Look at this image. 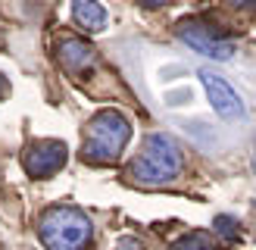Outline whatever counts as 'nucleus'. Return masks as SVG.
<instances>
[{"label":"nucleus","mask_w":256,"mask_h":250,"mask_svg":"<svg viewBox=\"0 0 256 250\" xmlns=\"http://www.w3.org/2000/svg\"><path fill=\"white\" fill-rule=\"evenodd\" d=\"M182 169H184L182 144L166 132H153L144 138V147L128 166V175L144 188H162V184H172L182 175Z\"/></svg>","instance_id":"obj_1"},{"label":"nucleus","mask_w":256,"mask_h":250,"mask_svg":"<svg viewBox=\"0 0 256 250\" xmlns=\"http://www.w3.org/2000/svg\"><path fill=\"white\" fill-rule=\"evenodd\" d=\"M132 141V122L119 110H100L88 119L82 160L91 166H110L122 156V150Z\"/></svg>","instance_id":"obj_2"},{"label":"nucleus","mask_w":256,"mask_h":250,"mask_svg":"<svg viewBox=\"0 0 256 250\" xmlns=\"http://www.w3.org/2000/svg\"><path fill=\"white\" fill-rule=\"evenodd\" d=\"M38 234L47 250H82L91 241V219L88 212L69 204H56L41 212Z\"/></svg>","instance_id":"obj_3"},{"label":"nucleus","mask_w":256,"mask_h":250,"mask_svg":"<svg viewBox=\"0 0 256 250\" xmlns=\"http://www.w3.org/2000/svg\"><path fill=\"white\" fill-rule=\"evenodd\" d=\"M178 38H182V44H188L190 50H197L200 56H210L216 62H228L234 56V41L219 38L210 25H203L197 19H184L178 25Z\"/></svg>","instance_id":"obj_4"},{"label":"nucleus","mask_w":256,"mask_h":250,"mask_svg":"<svg viewBox=\"0 0 256 250\" xmlns=\"http://www.w3.org/2000/svg\"><path fill=\"white\" fill-rule=\"evenodd\" d=\"M66 160H69L66 144L54 141V138H41V141L28 144V150H25V156H22V166L32 178H50V175H56L66 166Z\"/></svg>","instance_id":"obj_5"},{"label":"nucleus","mask_w":256,"mask_h":250,"mask_svg":"<svg viewBox=\"0 0 256 250\" xmlns=\"http://www.w3.org/2000/svg\"><path fill=\"white\" fill-rule=\"evenodd\" d=\"M197 78H200L203 91H206V97H210V106L216 110V116H222L228 122L247 116V106H244V100H240V94L222 78V75H216L212 69H200Z\"/></svg>","instance_id":"obj_6"},{"label":"nucleus","mask_w":256,"mask_h":250,"mask_svg":"<svg viewBox=\"0 0 256 250\" xmlns=\"http://www.w3.org/2000/svg\"><path fill=\"white\" fill-rule=\"evenodd\" d=\"M60 62H62L66 72L84 75L88 69H94L97 54H94V47L88 41H82V38H62L60 41Z\"/></svg>","instance_id":"obj_7"},{"label":"nucleus","mask_w":256,"mask_h":250,"mask_svg":"<svg viewBox=\"0 0 256 250\" xmlns=\"http://www.w3.org/2000/svg\"><path fill=\"white\" fill-rule=\"evenodd\" d=\"M72 19L84 32H104L106 28V10L100 0H72Z\"/></svg>","instance_id":"obj_8"},{"label":"nucleus","mask_w":256,"mask_h":250,"mask_svg":"<svg viewBox=\"0 0 256 250\" xmlns=\"http://www.w3.org/2000/svg\"><path fill=\"white\" fill-rule=\"evenodd\" d=\"M169 250H216V238L210 232H188Z\"/></svg>","instance_id":"obj_9"},{"label":"nucleus","mask_w":256,"mask_h":250,"mask_svg":"<svg viewBox=\"0 0 256 250\" xmlns=\"http://www.w3.org/2000/svg\"><path fill=\"white\" fill-rule=\"evenodd\" d=\"M216 232H219L222 238H228V241H234L238 238V222L232 216H216Z\"/></svg>","instance_id":"obj_10"},{"label":"nucleus","mask_w":256,"mask_h":250,"mask_svg":"<svg viewBox=\"0 0 256 250\" xmlns=\"http://www.w3.org/2000/svg\"><path fill=\"white\" fill-rule=\"evenodd\" d=\"M112 250H144V244H140L138 238L125 234V238H119V241H116V247H112Z\"/></svg>","instance_id":"obj_11"},{"label":"nucleus","mask_w":256,"mask_h":250,"mask_svg":"<svg viewBox=\"0 0 256 250\" xmlns=\"http://www.w3.org/2000/svg\"><path fill=\"white\" fill-rule=\"evenodd\" d=\"M234 6H244V10H256V0H232Z\"/></svg>","instance_id":"obj_12"},{"label":"nucleus","mask_w":256,"mask_h":250,"mask_svg":"<svg viewBox=\"0 0 256 250\" xmlns=\"http://www.w3.org/2000/svg\"><path fill=\"white\" fill-rule=\"evenodd\" d=\"M144 6H166V4H172V0H140Z\"/></svg>","instance_id":"obj_13"},{"label":"nucleus","mask_w":256,"mask_h":250,"mask_svg":"<svg viewBox=\"0 0 256 250\" xmlns=\"http://www.w3.org/2000/svg\"><path fill=\"white\" fill-rule=\"evenodd\" d=\"M253 172H256V144H253Z\"/></svg>","instance_id":"obj_14"},{"label":"nucleus","mask_w":256,"mask_h":250,"mask_svg":"<svg viewBox=\"0 0 256 250\" xmlns=\"http://www.w3.org/2000/svg\"><path fill=\"white\" fill-rule=\"evenodd\" d=\"M6 91V84H4V78H0V94H4Z\"/></svg>","instance_id":"obj_15"}]
</instances>
